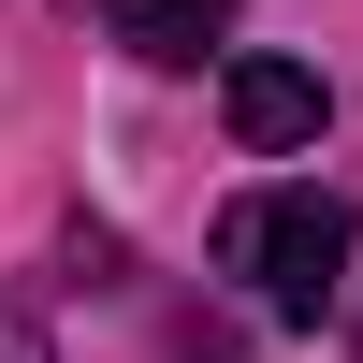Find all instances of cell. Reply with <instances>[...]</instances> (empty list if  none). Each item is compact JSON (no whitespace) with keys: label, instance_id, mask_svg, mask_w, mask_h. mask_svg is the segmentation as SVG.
<instances>
[{"label":"cell","instance_id":"obj_1","mask_svg":"<svg viewBox=\"0 0 363 363\" xmlns=\"http://www.w3.org/2000/svg\"><path fill=\"white\" fill-rule=\"evenodd\" d=\"M218 277H247L262 320H335L349 306V203L335 189H247V203H218Z\"/></svg>","mask_w":363,"mask_h":363},{"label":"cell","instance_id":"obj_2","mask_svg":"<svg viewBox=\"0 0 363 363\" xmlns=\"http://www.w3.org/2000/svg\"><path fill=\"white\" fill-rule=\"evenodd\" d=\"M218 116L247 160H291V145H320V116H335V87L306 73V58H233L218 73Z\"/></svg>","mask_w":363,"mask_h":363},{"label":"cell","instance_id":"obj_4","mask_svg":"<svg viewBox=\"0 0 363 363\" xmlns=\"http://www.w3.org/2000/svg\"><path fill=\"white\" fill-rule=\"evenodd\" d=\"M0 363H29V335H0Z\"/></svg>","mask_w":363,"mask_h":363},{"label":"cell","instance_id":"obj_3","mask_svg":"<svg viewBox=\"0 0 363 363\" xmlns=\"http://www.w3.org/2000/svg\"><path fill=\"white\" fill-rule=\"evenodd\" d=\"M73 15H102V29H116L131 58H160V73H189V58H203V44L233 29V0H73Z\"/></svg>","mask_w":363,"mask_h":363}]
</instances>
